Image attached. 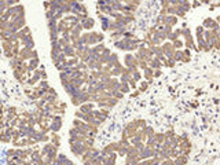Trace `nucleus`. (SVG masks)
I'll list each match as a JSON object with an SVG mask.
<instances>
[{
    "label": "nucleus",
    "mask_w": 220,
    "mask_h": 165,
    "mask_svg": "<svg viewBox=\"0 0 220 165\" xmlns=\"http://www.w3.org/2000/svg\"><path fill=\"white\" fill-rule=\"evenodd\" d=\"M89 147H87L84 144V140H79L77 143H74V144H70V150H72V153L74 154V156H77V157H81L83 154H84L87 150H88Z\"/></svg>",
    "instance_id": "nucleus-1"
},
{
    "label": "nucleus",
    "mask_w": 220,
    "mask_h": 165,
    "mask_svg": "<svg viewBox=\"0 0 220 165\" xmlns=\"http://www.w3.org/2000/svg\"><path fill=\"white\" fill-rule=\"evenodd\" d=\"M61 127H62V117L55 114L52 121H51V124H50V131L51 132H58L61 129Z\"/></svg>",
    "instance_id": "nucleus-2"
},
{
    "label": "nucleus",
    "mask_w": 220,
    "mask_h": 165,
    "mask_svg": "<svg viewBox=\"0 0 220 165\" xmlns=\"http://www.w3.org/2000/svg\"><path fill=\"white\" fill-rule=\"evenodd\" d=\"M79 110H80L81 113H84V114H88L92 110H95V105H94L92 102H87V103H83Z\"/></svg>",
    "instance_id": "nucleus-3"
},
{
    "label": "nucleus",
    "mask_w": 220,
    "mask_h": 165,
    "mask_svg": "<svg viewBox=\"0 0 220 165\" xmlns=\"http://www.w3.org/2000/svg\"><path fill=\"white\" fill-rule=\"evenodd\" d=\"M39 66H40L39 58H32V59L28 61V72H34Z\"/></svg>",
    "instance_id": "nucleus-4"
},
{
    "label": "nucleus",
    "mask_w": 220,
    "mask_h": 165,
    "mask_svg": "<svg viewBox=\"0 0 220 165\" xmlns=\"http://www.w3.org/2000/svg\"><path fill=\"white\" fill-rule=\"evenodd\" d=\"M80 24L83 25V29L85 30H89L91 28H94V25H95V21H94L92 18H85V19H81Z\"/></svg>",
    "instance_id": "nucleus-5"
},
{
    "label": "nucleus",
    "mask_w": 220,
    "mask_h": 165,
    "mask_svg": "<svg viewBox=\"0 0 220 165\" xmlns=\"http://www.w3.org/2000/svg\"><path fill=\"white\" fill-rule=\"evenodd\" d=\"M50 142L54 146H56V147H59L61 146V139H59V135L56 134V132H52L51 134V136H50Z\"/></svg>",
    "instance_id": "nucleus-6"
},
{
    "label": "nucleus",
    "mask_w": 220,
    "mask_h": 165,
    "mask_svg": "<svg viewBox=\"0 0 220 165\" xmlns=\"http://www.w3.org/2000/svg\"><path fill=\"white\" fill-rule=\"evenodd\" d=\"M175 165H186L187 164V156H179L176 160H174Z\"/></svg>",
    "instance_id": "nucleus-7"
},
{
    "label": "nucleus",
    "mask_w": 220,
    "mask_h": 165,
    "mask_svg": "<svg viewBox=\"0 0 220 165\" xmlns=\"http://www.w3.org/2000/svg\"><path fill=\"white\" fill-rule=\"evenodd\" d=\"M39 88H43V89H47L48 91V88H50V84H48V81L47 80H40L37 84Z\"/></svg>",
    "instance_id": "nucleus-8"
},
{
    "label": "nucleus",
    "mask_w": 220,
    "mask_h": 165,
    "mask_svg": "<svg viewBox=\"0 0 220 165\" xmlns=\"http://www.w3.org/2000/svg\"><path fill=\"white\" fill-rule=\"evenodd\" d=\"M94 138H85L84 139V144L87 146V147H94Z\"/></svg>",
    "instance_id": "nucleus-9"
},
{
    "label": "nucleus",
    "mask_w": 220,
    "mask_h": 165,
    "mask_svg": "<svg viewBox=\"0 0 220 165\" xmlns=\"http://www.w3.org/2000/svg\"><path fill=\"white\" fill-rule=\"evenodd\" d=\"M120 89H121V92H128V91H129V87H128L127 83H121Z\"/></svg>",
    "instance_id": "nucleus-10"
},
{
    "label": "nucleus",
    "mask_w": 220,
    "mask_h": 165,
    "mask_svg": "<svg viewBox=\"0 0 220 165\" xmlns=\"http://www.w3.org/2000/svg\"><path fill=\"white\" fill-rule=\"evenodd\" d=\"M69 135L70 136H80L79 134H77V129H76V127H73L70 131H69Z\"/></svg>",
    "instance_id": "nucleus-11"
},
{
    "label": "nucleus",
    "mask_w": 220,
    "mask_h": 165,
    "mask_svg": "<svg viewBox=\"0 0 220 165\" xmlns=\"http://www.w3.org/2000/svg\"><path fill=\"white\" fill-rule=\"evenodd\" d=\"M14 156H15V150H14V149H11V150L7 151V158H11V157H14Z\"/></svg>",
    "instance_id": "nucleus-12"
},
{
    "label": "nucleus",
    "mask_w": 220,
    "mask_h": 165,
    "mask_svg": "<svg viewBox=\"0 0 220 165\" xmlns=\"http://www.w3.org/2000/svg\"><path fill=\"white\" fill-rule=\"evenodd\" d=\"M151 66H153V68H158V66H160V62H158L157 59H154L151 62Z\"/></svg>",
    "instance_id": "nucleus-13"
},
{
    "label": "nucleus",
    "mask_w": 220,
    "mask_h": 165,
    "mask_svg": "<svg viewBox=\"0 0 220 165\" xmlns=\"http://www.w3.org/2000/svg\"><path fill=\"white\" fill-rule=\"evenodd\" d=\"M124 165H129V164H128V162H125V164H124Z\"/></svg>",
    "instance_id": "nucleus-14"
},
{
    "label": "nucleus",
    "mask_w": 220,
    "mask_h": 165,
    "mask_svg": "<svg viewBox=\"0 0 220 165\" xmlns=\"http://www.w3.org/2000/svg\"><path fill=\"white\" fill-rule=\"evenodd\" d=\"M149 165H153V164H149Z\"/></svg>",
    "instance_id": "nucleus-15"
}]
</instances>
